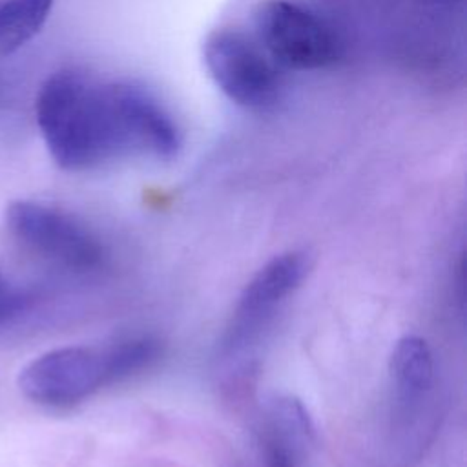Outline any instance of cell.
I'll list each match as a JSON object with an SVG mask.
<instances>
[{"instance_id": "8", "label": "cell", "mask_w": 467, "mask_h": 467, "mask_svg": "<svg viewBox=\"0 0 467 467\" xmlns=\"http://www.w3.org/2000/svg\"><path fill=\"white\" fill-rule=\"evenodd\" d=\"M312 438V423L306 409L294 398H279L268 412L261 436L266 467H297L305 445Z\"/></svg>"}, {"instance_id": "6", "label": "cell", "mask_w": 467, "mask_h": 467, "mask_svg": "<svg viewBox=\"0 0 467 467\" xmlns=\"http://www.w3.org/2000/svg\"><path fill=\"white\" fill-rule=\"evenodd\" d=\"M254 36L279 69L314 71L337 57L330 27L310 9L288 0H268L255 7Z\"/></svg>"}, {"instance_id": "3", "label": "cell", "mask_w": 467, "mask_h": 467, "mask_svg": "<svg viewBox=\"0 0 467 467\" xmlns=\"http://www.w3.org/2000/svg\"><path fill=\"white\" fill-rule=\"evenodd\" d=\"M13 241L36 261L58 270L88 274L106 263V248L78 217L36 201H15L5 210Z\"/></svg>"}, {"instance_id": "1", "label": "cell", "mask_w": 467, "mask_h": 467, "mask_svg": "<svg viewBox=\"0 0 467 467\" xmlns=\"http://www.w3.org/2000/svg\"><path fill=\"white\" fill-rule=\"evenodd\" d=\"M36 122L53 161L69 171L128 155L171 159L181 133L146 88L80 69L53 73L36 97Z\"/></svg>"}, {"instance_id": "10", "label": "cell", "mask_w": 467, "mask_h": 467, "mask_svg": "<svg viewBox=\"0 0 467 467\" xmlns=\"http://www.w3.org/2000/svg\"><path fill=\"white\" fill-rule=\"evenodd\" d=\"M35 296L20 286L11 285L0 268V330L18 325L31 314Z\"/></svg>"}, {"instance_id": "5", "label": "cell", "mask_w": 467, "mask_h": 467, "mask_svg": "<svg viewBox=\"0 0 467 467\" xmlns=\"http://www.w3.org/2000/svg\"><path fill=\"white\" fill-rule=\"evenodd\" d=\"M306 252L290 250L263 265L243 288L232 319L224 330L219 352L224 361H237L257 343L279 306L290 297L310 272Z\"/></svg>"}, {"instance_id": "9", "label": "cell", "mask_w": 467, "mask_h": 467, "mask_svg": "<svg viewBox=\"0 0 467 467\" xmlns=\"http://www.w3.org/2000/svg\"><path fill=\"white\" fill-rule=\"evenodd\" d=\"M53 0H0V57L27 44L46 24Z\"/></svg>"}, {"instance_id": "2", "label": "cell", "mask_w": 467, "mask_h": 467, "mask_svg": "<svg viewBox=\"0 0 467 467\" xmlns=\"http://www.w3.org/2000/svg\"><path fill=\"white\" fill-rule=\"evenodd\" d=\"M159 354V341L148 336L106 347H62L31 359L20 370L18 387L33 403L64 409L151 367Z\"/></svg>"}, {"instance_id": "7", "label": "cell", "mask_w": 467, "mask_h": 467, "mask_svg": "<svg viewBox=\"0 0 467 467\" xmlns=\"http://www.w3.org/2000/svg\"><path fill=\"white\" fill-rule=\"evenodd\" d=\"M434 374V356L423 337L403 336L396 341L389 359V376L394 392L392 416L401 431L409 432L410 425H416L418 418L429 410Z\"/></svg>"}, {"instance_id": "4", "label": "cell", "mask_w": 467, "mask_h": 467, "mask_svg": "<svg viewBox=\"0 0 467 467\" xmlns=\"http://www.w3.org/2000/svg\"><path fill=\"white\" fill-rule=\"evenodd\" d=\"M202 60L215 86L241 108L263 111L281 97V69L257 38L239 27L210 31L202 44Z\"/></svg>"}]
</instances>
